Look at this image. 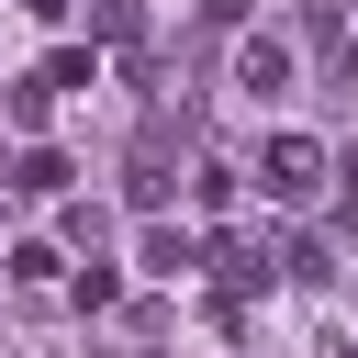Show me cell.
<instances>
[{"instance_id": "1", "label": "cell", "mask_w": 358, "mask_h": 358, "mask_svg": "<svg viewBox=\"0 0 358 358\" xmlns=\"http://www.w3.org/2000/svg\"><path fill=\"white\" fill-rule=\"evenodd\" d=\"M268 168H280L268 190H291V201H302V190H313V168H324V145H313V134H280V145H268Z\"/></svg>"}, {"instance_id": "2", "label": "cell", "mask_w": 358, "mask_h": 358, "mask_svg": "<svg viewBox=\"0 0 358 358\" xmlns=\"http://www.w3.org/2000/svg\"><path fill=\"white\" fill-rule=\"evenodd\" d=\"M235 78H246V90H280V78H291V56H280V45H246V56H235Z\"/></svg>"}]
</instances>
